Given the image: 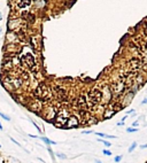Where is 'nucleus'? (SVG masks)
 <instances>
[{
	"mask_svg": "<svg viewBox=\"0 0 147 163\" xmlns=\"http://www.w3.org/2000/svg\"><path fill=\"white\" fill-rule=\"evenodd\" d=\"M67 124V128H78V120H77L76 116H69L68 121L65 122Z\"/></svg>",
	"mask_w": 147,
	"mask_h": 163,
	"instance_id": "f257e3e1",
	"label": "nucleus"
},
{
	"mask_svg": "<svg viewBox=\"0 0 147 163\" xmlns=\"http://www.w3.org/2000/svg\"><path fill=\"white\" fill-rule=\"evenodd\" d=\"M102 98L106 99L107 101L112 99V92H110V90H108V87H105L104 90L101 91V100H102Z\"/></svg>",
	"mask_w": 147,
	"mask_h": 163,
	"instance_id": "f03ea898",
	"label": "nucleus"
},
{
	"mask_svg": "<svg viewBox=\"0 0 147 163\" xmlns=\"http://www.w3.org/2000/svg\"><path fill=\"white\" fill-rule=\"evenodd\" d=\"M40 139H41V141H44L46 145H48V146H49V145H55V144H56L55 141H53V140L48 139L47 137H40Z\"/></svg>",
	"mask_w": 147,
	"mask_h": 163,
	"instance_id": "7ed1b4c3",
	"label": "nucleus"
},
{
	"mask_svg": "<svg viewBox=\"0 0 147 163\" xmlns=\"http://www.w3.org/2000/svg\"><path fill=\"white\" fill-rule=\"evenodd\" d=\"M95 134H97V136H98L99 138H101V139H102V138H112V139H115V138H116L115 136H107V134H105V133H101V132H97Z\"/></svg>",
	"mask_w": 147,
	"mask_h": 163,
	"instance_id": "20e7f679",
	"label": "nucleus"
},
{
	"mask_svg": "<svg viewBox=\"0 0 147 163\" xmlns=\"http://www.w3.org/2000/svg\"><path fill=\"white\" fill-rule=\"evenodd\" d=\"M0 117H1V118H4L5 121H7V122H9V121H11V117L7 116L6 114H4V113H1V112H0Z\"/></svg>",
	"mask_w": 147,
	"mask_h": 163,
	"instance_id": "39448f33",
	"label": "nucleus"
},
{
	"mask_svg": "<svg viewBox=\"0 0 147 163\" xmlns=\"http://www.w3.org/2000/svg\"><path fill=\"white\" fill-rule=\"evenodd\" d=\"M99 141H101L106 147H110V145H112L109 141H107V140H105V139H101V138H99Z\"/></svg>",
	"mask_w": 147,
	"mask_h": 163,
	"instance_id": "423d86ee",
	"label": "nucleus"
},
{
	"mask_svg": "<svg viewBox=\"0 0 147 163\" xmlns=\"http://www.w3.org/2000/svg\"><path fill=\"white\" fill-rule=\"evenodd\" d=\"M136 147H137V142H132V144H131V146L129 147V153H132V152H133Z\"/></svg>",
	"mask_w": 147,
	"mask_h": 163,
	"instance_id": "0eeeda50",
	"label": "nucleus"
},
{
	"mask_svg": "<svg viewBox=\"0 0 147 163\" xmlns=\"http://www.w3.org/2000/svg\"><path fill=\"white\" fill-rule=\"evenodd\" d=\"M47 150H48V153H49V155H51V157H52V160L54 161V153H53L52 148H51L49 146H47Z\"/></svg>",
	"mask_w": 147,
	"mask_h": 163,
	"instance_id": "6e6552de",
	"label": "nucleus"
},
{
	"mask_svg": "<svg viewBox=\"0 0 147 163\" xmlns=\"http://www.w3.org/2000/svg\"><path fill=\"white\" fill-rule=\"evenodd\" d=\"M138 131V129H136V128H128L126 129V132H129V133H133V132H137Z\"/></svg>",
	"mask_w": 147,
	"mask_h": 163,
	"instance_id": "1a4fd4ad",
	"label": "nucleus"
},
{
	"mask_svg": "<svg viewBox=\"0 0 147 163\" xmlns=\"http://www.w3.org/2000/svg\"><path fill=\"white\" fill-rule=\"evenodd\" d=\"M56 156L57 157H60V158H62V160H65V158H67V155L61 154V153H56Z\"/></svg>",
	"mask_w": 147,
	"mask_h": 163,
	"instance_id": "9d476101",
	"label": "nucleus"
},
{
	"mask_svg": "<svg viewBox=\"0 0 147 163\" xmlns=\"http://www.w3.org/2000/svg\"><path fill=\"white\" fill-rule=\"evenodd\" d=\"M122 157H123L122 155H118V156H115L114 161H115V162H116V163H118V162H120L121 160H122Z\"/></svg>",
	"mask_w": 147,
	"mask_h": 163,
	"instance_id": "9b49d317",
	"label": "nucleus"
},
{
	"mask_svg": "<svg viewBox=\"0 0 147 163\" xmlns=\"http://www.w3.org/2000/svg\"><path fill=\"white\" fill-rule=\"evenodd\" d=\"M102 153H104L106 156H110V155H112V152H110L109 149H104V152H102Z\"/></svg>",
	"mask_w": 147,
	"mask_h": 163,
	"instance_id": "f8f14e48",
	"label": "nucleus"
},
{
	"mask_svg": "<svg viewBox=\"0 0 147 163\" xmlns=\"http://www.w3.org/2000/svg\"><path fill=\"white\" fill-rule=\"evenodd\" d=\"M11 140H12V141L14 142V144H16V145H17V146H19V147H21V148H23V146H22L21 144H19V141H16V140H15V139H14V138H11Z\"/></svg>",
	"mask_w": 147,
	"mask_h": 163,
	"instance_id": "ddd939ff",
	"label": "nucleus"
},
{
	"mask_svg": "<svg viewBox=\"0 0 147 163\" xmlns=\"http://www.w3.org/2000/svg\"><path fill=\"white\" fill-rule=\"evenodd\" d=\"M31 122H32V124L35 125V128L37 129V130H38L39 132H41V130H40V129H39V126H38V125H37V123H36V122H33V121H31Z\"/></svg>",
	"mask_w": 147,
	"mask_h": 163,
	"instance_id": "4468645a",
	"label": "nucleus"
},
{
	"mask_svg": "<svg viewBox=\"0 0 147 163\" xmlns=\"http://www.w3.org/2000/svg\"><path fill=\"white\" fill-rule=\"evenodd\" d=\"M138 125H139V123L136 121V122L132 123V128H136V129H137V126H138Z\"/></svg>",
	"mask_w": 147,
	"mask_h": 163,
	"instance_id": "2eb2a0df",
	"label": "nucleus"
},
{
	"mask_svg": "<svg viewBox=\"0 0 147 163\" xmlns=\"http://www.w3.org/2000/svg\"><path fill=\"white\" fill-rule=\"evenodd\" d=\"M93 131L92 130H85V131H83V133H84V134H86V133H92Z\"/></svg>",
	"mask_w": 147,
	"mask_h": 163,
	"instance_id": "dca6fc26",
	"label": "nucleus"
},
{
	"mask_svg": "<svg viewBox=\"0 0 147 163\" xmlns=\"http://www.w3.org/2000/svg\"><path fill=\"white\" fill-rule=\"evenodd\" d=\"M140 148H141V149H145V148H147V145H141Z\"/></svg>",
	"mask_w": 147,
	"mask_h": 163,
	"instance_id": "f3484780",
	"label": "nucleus"
},
{
	"mask_svg": "<svg viewBox=\"0 0 147 163\" xmlns=\"http://www.w3.org/2000/svg\"><path fill=\"white\" fill-rule=\"evenodd\" d=\"M117 125H118V126H122V125H124V122H118Z\"/></svg>",
	"mask_w": 147,
	"mask_h": 163,
	"instance_id": "a211bd4d",
	"label": "nucleus"
},
{
	"mask_svg": "<svg viewBox=\"0 0 147 163\" xmlns=\"http://www.w3.org/2000/svg\"><path fill=\"white\" fill-rule=\"evenodd\" d=\"M133 113H134V110H133V109H131V110H129V112H128V115L129 114H133Z\"/></svg>",
	"mask_w": 147,
	"mask_h": 163,
	"instance_id": "6ab92c4d",
	"label": "nucleus"
},
{
	"mask_svg": "<svg viewBox=\"0 0 147 163\" xmlns=\"http://www.w3.org/2000/svg\"><path fill=\"white\" fill-rule=\"evenodd\" d=\"M141 103H142V105H146V103H147V98H146V99H144Z\"/></svg>",
	"mask_w": 147,
	"mask_h": 163,
	"instance_id": "aec40b11",
	"label": "nucleus"
},
{
	"mask_svg": "<svg viewBox=\"0 0 147 163\" xmlns=\"http://www.w3.org/2000/svg\"><path fill=\"white\" fill-rule=\"evenodd\" d=\"M3 129H4V128H3V124L0 123V130H3Z\"/></svg>",
	"mask_w": 147,
	"mask_h": 163,
	"instance_id": "412c9836",
	"label": "nucleus"
},
{
	"mask_svg": "<svg viewBox=\"0 0 147 163\" xmlns=\"http://www.w3.org/2000/svg\"><path fill=\"white\" fill-rule=\"evenodd\" d=\"M95 163H102V162H100V161H98V160H97V161H95Z\"/></svg>",
	"mask_w": 147,
	"mask_h": 163,
	"instance_id": "4be33fe9",
	"label": "nucleus"
},
{
	"mask_svg": "<svg viewBox=\"0 0 147 163\" xmlns=\"http://www.w3.org/2000/svg\"><path fill=\"white\" fill-rule=\"evenodd\" d=\"M1 20H3V16H1V13H0V21H1Z\"/></svg>",
	"mask_w": 147,
	"mask_h": 163,
	"instance_id": "5701e85b",
	"label": "nucleus"
},
{
	"mask_svg": "<svg viewBox=\"0 0 147 163\" xmlns=\"http://www.w3.org/2000/svg\"><path fill=\"white\" fill-rule=\"evenodd\" d=\"M0 33H1V28H0Z\"/></svg>",
	"mask_w": 147,
	"mask_h": 163,
	"instance_id": "b1692460",
	"label": "nucleus"
},
{
	"mask_svg": "<svg viewBox=\"0 0 147 163\" xmlns=\"http://www.w3.org/2000/svg\"><path fill=\"white\" fill-rule=\"evenodd\" d=\"M0 147H1V144H0Z\"/></svg>",
	"mask_w": 147,
	"mask_h": 163,
	"instance_id": "393cba45",
	"label": "nucleus"
}]
</instances>
